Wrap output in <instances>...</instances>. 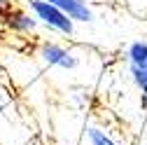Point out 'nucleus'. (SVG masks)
Masks as SVG:
<instances>
[{
	"instance_id": "1",
	"label": "nucleus",
	"mask_w": 147,
	"mask_h": 145,
	"mask_svg": "<svg viewBox=\"0 0 147 145\" xmlns=\"http://www.w3.org/2000/svg\"><path fill=\"white\" fill-rule=\"evenodd\" d=\"M28 9L33 12L35 19L42 26H47L49 30H56L61 35H72L75 33V21H72L65 12H61L59 7L47 3V0H28Z\"/></svg>"
},
{
	"instance_id": "2",
	"label": "nucleus",
	"mask_w": 147,
	"mask_h": 145,
	"mask_svg": "<svg viewBox=\"0 0 147 145\" xmlns=\"http://www.w3.org/2000/svg\"><path fill=\"white\" fill-rule=\"evenodd\" d=\"M38 56L49 66V68H61V70H75L80 66V56L72 49L59 45V42H51V40H45L40 45V51Z\"/></svg>"
},
{
	"instance_id": "3",
	"label": "nucleus",
	"mask_w": 147,
	"mask_h": 145,
	"mask_svg": "<svg viewBox=\"0 0 147 145\" xmlns=\"http://www.w3.org/2000/svg\"><path fill=\"white\" fill-rule=\"evenodd\" d=\"M5 16V24L14 30V33H21V35H28V33H35L40 26V21L33 16L30 9H19V7H9L7 12H3Z\"/></svg>"
},
{
	"instance_id": "4",
	"label": "nucleus",
	"mask_w": 147,
	"mask_h": 145,
	"mask_svg": "<svg viewBox=\"0 0 147 145\" xmlns=\"http://www.w3.org/2000/svg\"><path fill=\"white\" fill-rule=\"evenodd\" d=\"M47 3H51L54 7L65 12L75 24H91L96 19V14L86 0H47Z\"/></svg>"
},
{
	"instance_id": "5",
	"label": "nucleus",
	"mask_w": 147,
	"mask_h": 145,
	"mask_svg": "<svg viewBox=\"0 0 147 145\" xmlns=\"http://www.w3.org/2000/svg\"><path fill=\"white\" fill-rule=\"evenodd\" d=\"M126 61L128 66L147 68V40H133L126 47Z\"/></svg>"
},
{
	"instance_id": "6",
	"label": "nucleus",
	"mask_w": 147,
	"mask_h": 145,
	"mask_svg": "<svg viewBox=\"0 0 147 145\" xmlns=\"http://www.w3.org/2000/svg\"><path fill=\"white\" fill-rule=\"evenodd\" d=\"M86 138H89L91 145H119L107 131L98 129V126H89V129H86Z\"/></svg>"
},
{
	"instance_id": "7",
	"label": "nucleus",
	"mask_w": 147,
	"mask_h": 145,
	"mask_svg": "<svg viewBox=\"0 0 147 145\" xmlns=\"http://www.w3.org/2000/svg\"><path fill=\"white\" fill-rule=\"evenodd\" d=\"M128 72H131V82L136 84V89L142 94V98L147 101V68H136V66H128Z\"/></svg>"
}]
</instances>
